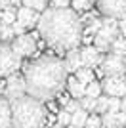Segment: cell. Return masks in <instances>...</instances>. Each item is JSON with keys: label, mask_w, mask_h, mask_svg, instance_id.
<instances>
[{"label": "cell", "mask_w": 126, "mask_h": 128, "mask_svg": "<svg viewBox=\"0 0 126 128\" xmlns=\"http://www.w3.org/2000/svg\"><path fill=\"white\" fill-rule=\"evenodd\" d=\"M74 78L80 80L82 84H90V82L94 80V71H92V69H86V67H80V69L74 73Z\"/></svg>", "instance_id": "18"}, {"label": "cell", "mask_w": 126, "mask_h": 128, "mask_svg": "<svg viewBox=\"0 0 126 128\" xmlns=\"http://www.w3.org/2000/svg\"><path fill=\"white\" fill-rule=\"evenodd\" d=\"M50 2H52V8H59V10L71 6V0H50Z\"/></svg>", "instance_id": "30"}, {"label": "cell", "mask_w": 126, "mask_h": 128, "mask_svg": "<svg viewBox=\"0 0 126 128\" xmlns=\"http://www.w3.org/2000/svg\"><path fill=\"white\" fill-rule=\"evenodd\" d=\"M25 88L27 96L38 102L52 100L67 84V71L63 61L52 56H42L25 67Z\"/></svg>", "instance_id": "2"}, {"label": "cell", "mask_w": 126, "mask_h": 128, "mask_svg": "<svg viewBox=\"0 0 126 128\" xmlns=\"http://www.w3.org/2000/svg\"><path fill=\"white\" fill-rule=\"evenodd\" d=\"M58 124L59 126H69V124H71V113L61 109V111L58 113Z\"/></svg>", "instance_id": "27"}, {"label": "cell", "mask_w": 126, "mask_h": 128, "mask_svg": "<svg viewBox=\"0 0 126 128\" xmlns=\"http://www.w3.org/2000/svg\"><path fill=\"white\" fill-rule=\"evenodd\" d=\"M101 128H107V126H103V124H101Z\"/></svg>", "instance_id": "38"}, {"label": "cell", "mask_w": 126, "mask_h": 128, "mask_svg": "<svg viewBox=\"0 0 126 128\" xmlns=\"http://www.w3.org/2000/svg\"><path fill=\"white\" fill-rule=\"evenodd\" d=\"M23 6L29 8V10H34L38 14V12H46L48 0H23Z\"/></svg>", "instance_id": "21"}, {"label": "cell", "mask_w": 126, "mask_h": 128, "mask_svg": "<svg viewBox=\"0 0 126 128\" xmlns=\"http://www.w3.org/2000/svg\"><path fill=\"white\" fill-rule=\"evenodd\" d=\"M4 96H6L8 102H16V100H19V98L27 96L25 78H23L19 73L8 76V82H6V88H4Z\"/></svg>", "instance_id": "8"}, {"label": "cell", "mask_w": 126, "mask_h": 128, "mask_svg": "<svg viewBox=\"0 0 126 128\" xmlns=\"http://www.w3.org/2000/svg\"><path fill=\"white\" fill-rule=\"evenodd\" d=\"M80 59H82V67L92 69V67H96V65H101L103 54L96 48L94 44H90V46H84V48L80 50Z\"/></svg>", "instance_id": "11"}, {"label": "cell", "mask_w": 126, "mask_h": 128, "mask_svg": "<svg viewBox=\"0 0 126 128\" xmlns=\"http://www.w3.org/2000/svg\"><path fill=\"white\" fill-rule=\"evenodd\" d=\"M63 109H65L67 113H71V115H73L74 111H78V109H80V102H76V100H71V102H69L67 105L63 107Z\"/></svg>", "instance_id": "29"}, {"label": "cell", "mask_w": 126, "mask_h": 128, "mask_svg": "<svg viewBox=\"0 0 126 128\" xmlns=\"http://www.w3.org/2000/svg\"><path fill=\"white\" fill-rule=\"evenodd\" d=\"M63 67L67 73H76V71L82 67V59H80V50H69L67 56H65V61H63Z\"/></svg>", "instance_id": "13"}, {"label": "cell", "mask_w": 126, "mask_h": 128, "mask_svg": "<svg viewBox=\"0 0 126 128\" xmlns=\"http://www.w3.org/2000/svg\"><path fill=\"white\" fill-rule=\"evenodd\" d=\"M0 21H2V17H0Z\"/></svg>", "instance_id": "40"}, {"label": "cell", "mask_w": 126, "mask_h": 128, "mask_svg": "<svg viewBox=\"0 0 126 128\" xmlns=\"http://www.w3.org/2000/svg\"><path fill=\"white\" fill-rule=\"evenodd\" d=\"M0 128H12V107L4 96H0Z\"/></svg>", "instance_id": "14"}, {"label": "cell", "mask_w": 126, "mask_h": 128, "mask_svg": "<svg viewBox=\"0 0 126 128\" xmlns=\"http://www.w3.org/2000/svg\"><path fill=\"white\" fill-rule=\"evenodd\" d=\"M48 128H63V126H59V124H54V126H48Z\"/></svg>", "instance_id": "36"}, {"label": "cell", "mask_w": 126, "mask_h": 128, "mask_svg": "<svg viewBox=\"0 0 126 128\" xmlns=\"http://www.w3.org/2000/svg\"><path fill=\"white\" fill-rule=\"evenodd\" d=\"M12 2V6H19V4H23V0H10Z\"/></svg>", "instance_id": "35"}, {"label": "cell", "mask_w": 126, "mask_h": 128, "mask_svg": "<svg viewBox=\"0 0 126 128\" xmlns=\"http://www.w3.org/2000/svg\"><path fill=\"white\" fill-rule=\"evenodd\" d=\"M14 38H16V34L12 31V27L0 23V44H10V42H14Z\"/></svg>", "instance_id": "20"}, {"label": "cell", "mask_w": 126, "mask_h": 128, "mask_svg": "<svg viewBox=\"0 0 126 128\" xmlns=\"http://www.w3.org/2000/svg\"><path fill=\"white\" fill-rule=\"evenodd\" d=\"M101 71L105 76H124L126 75V58L107 54L101 61Z\"/></svg>", "instance_id": "7"}, {"label": "cell", "mask_w": 126, "mask_h": 128, "mask_svg": "<svg viewBox=\"0 0 126 128\" xmlns=\"http://www.w3.org/2000/svg\"><path fill=\"white\" fill-rule=\"evenodd\" d=\"M69 102H71V98H67V96H59V103H61V105H63V107L67 105V103H69Z\"/></svg>", "instance_id": "33"}, {"label": "cell", "mask_w": 126, "mask_h": 128, "mask_svg": "<svg viewBox=\"0 0 126 128\" xmlns=\"http://www.w3.org/2000/svg\"><path fill=\"white\" fill-rule=\"evenodd\" d=\"M38 32L56 50H74L82 40V23L71 8H50L38 19Z\"/></svg>", "instance_id": "1"}, {"label": "cell", "mask_w": 126, "mask_h": 128, "mask_svg": "<svg viewBox=\"0 0 126 128\" xmlns=\"http://www.w3.org/2000/svg\"><path fill=\"white\" fill-rule=\"evenodd\" d=\"M122 38H124V42H126V36H122Z\"/></svg>", "instance_id": "39"}, {"label": "cell", "mask_w": 126, "mask_h": 128, "mask_svg": "<svg viewBox=\"0 0 126 128\" xmlns=\"http://www.w3.org/2000/svg\"><path fill=\"white\" fill-rule=\"evenodd\" d=\"M111 52L109 54H115V56H120V58H126V42H124V38L118 36L115 40V42L111 44Z\"/></svg>", "instance_id": "17"}, {"label": "cell", "mask_w": 126, "mask_h": 128, "mask_svg": "<svg viewBox=\"0 0 126 128\" xmlns=\"http://www.w3.org/2000/svg\"><path fill=\"white\" fill-rule=\"evenodd\" d=\"M84 128H101V117L100 115H88V120L84 124Z\"/></svg>", "instance_id": "26"}, {"label": "cell", "mask_w": 126, "mask_h": 128, "mask_svg": "<svg viewBox=\"0 0 126 128\" xmlns=\"http://www.w3.org/2000/svg\"><path fill=\"white\" fill-rule=\"evenodd\" d=\"M120 111H122V113H126V96L120 100Z\"/></svg>", "instance_id": "34"}, {"label": "cell", "mask_w": 126, "mask_h": 128, "mask_svg": "<svg viewBox=\"0 0 126 128\" xmlns=\"http://www.w3.org/2000/svg\"><path fill=\"white\" fill-rule=\"evenodd\" d=\"M12 50H14V52H16L21 59L34 56V54H36V50H38L34 34L25 32V34H21V36H16V38H14V42H12Z\"/></svg>", "instance_id": "6"}, {"label": "cell", "mask_w": 126, "mask_h": 128, "mask_svg": "<svg viewBox=\"0 0 126 128\" xmlns=\"http://www.w3.org/2000/svg\"><path fill=\"white\" fill-rule=\"evenodd\" d=\"M67 128H74V126H71V124H69V126H67Z\"/></svg>", "instance_id": "37"}, {"label": "cell", "mask_w": 126, "mask_h": 128, "mask_svg": "<svg viewBox=\"0 0 126 128\" xmlns=\"http://www.w3.org/2000/svg\"><path fill=\"white\" fill-rule=\"evenodd\" d=\"M86 98H92V100H98V98L101 96V82H96V80H92L90 84H86V94H84Z\"/></svg>", "instance_id": "19"}, {"label": "cell", "mask_w": 126, "mask_h": 128, "mask_svg": "<svg viewBox=\"0 0 126 128\" xmlns=\"http://www.w3.org/2000/svg\"><path fill=\"white\" fill-rule=\"evenodd\" d=\"M12 107V128H44L46 109L42 102L31 96H23L16 102H10Z\"/></svg>", "instance_id": "3"}, {"label": "cell", "mask_w": 126, "mask_h": 128, "mask_svg": "<svg viewBox=\"0 0 126 128\" xmlns=\"http://www.w3.org/2000/svg\"><path fill=\"white\" fill-rule=\"evenodd\" d=\"M88 115H90V113H86L84 109L74 111L73 115H71V126H74V128H84V124H86V120H88Z\"/></svg>", "instance_id": "16"}, {"label": "cell", "mask_w": 126, "mask_h": 128, "mask_svg": "<svg viewBox=\"0 0 126 128\" xmlns=\"http://www.w3.org/2000/svg\"><path fill=\"white\" fill-rule=\"evenodd\" d=\"M67 90H69V94H71L73 100L80 102L84 98V94H86V84H82L80 80H76L73 76V78H67Z\"/></svg>", "instance_id": "15"}, {"label": "cell", "mask_w": 126, "mask_h": 128, "mask_svg": "<svg viewBox=\"0 0 126 128\" xmlns=\"http://www.w3.org/2000/svg\"><path fill=\"white\" fill-rule=\"evenodd\" d=\"M101 92L107 94V98H122L126 96V76H105L101 82Z\"/></svg>", "instance_id": "9"}, {"label": "cell", "mask_w": 126, "mask_h": 128, "mask_svg": "<svg viewBox=\"0 0 126 128\" xmlns=\"http://www.w3.org/2000/svg\"><path fill=\"white\" fill-rule=\"evenodd\" d=\"M80 109H84L86 113H94V109H96V100L84 96L82 100H80Z\"/></svg>", "instance_id": "25"}, {"label": "cell", "mask_w": 126, "mask_h": 128, "mask_svg": "<svg viewBox=\"0 0 126 128\" xmlns=\"http://www.w3.org/2000/svg\"><path fill=\"white\" fill-rule=\"evenodd\" d=\"M107 109H109V98H107V96H100L98 100H96V109H94V113H100V117H101V115H105V113H107Z\"/></svg>", "instance_id": "24"}, {"label": "cell", "mask_w": 126, "mask_h": 128, "mask_svg": "<svg viewBox=\"0 0 126 128\" xmlns=\"http://www.w3.org/2000/svg\"><path fill=\"white\" fill-rule=\"evenodd\" d=\"M71 10L73 12H80V14H86V12H90V8H92V0H71Z\"/></svg>", "instance_id": "22"}, {"label": "cell", "mask_w": 126, "mask_h": 128, "mask_svg": "<svg viewBox=\"0 0 126 128\" xmlns=\"http://www.w3.org/2000/svg\"><path fill=\"white\" fill-rule=\"evenodd\" d=\"M38 19H40V16H38L34 10H29V8H25V6L17 10V19H16V21L19 23L25 31H27V29H32V27L38 23Z\"/></svg>", "instance_id": "12"}, {"label": "cell", "mask_w": 126, "mask_h": 128, "mask_svg": "<svg viewBox=\"0 0 126 128\" xmlns=\"http://www.w3.org/2000/svg\"><path fill=\"white\" fill-rule=\"evenodd\" d=\"M118 31L122 32V36H126V17L124 19H118Z\"/></svg>", "instance_id": "32"}, {"label": "cell", "mask_w": 126, "mask_h": 128, "mask_svg": "<svg viewBox=\"0 0 126 128\" xmlns=\"http://www.w3.org/2000/svg\"><path fill=\"white\" fill-rule=\"evenodd\" d=\"M98 8L105 17L124 19L126 17V0H98Z\"/></svg>", "instance_id": "10"}, {"label": "cell", "mask_w": 126, "mask_h": 128, "mask_svg": "<svg viewBox=\"0 0 126 128\" xmlns=\"http://www.w3.org/2000/svg\"><path fill=\"white\" fill-rule=\"evenodd\" d=\"M0 17H2V25H14V23H16V19H17V12L14 10V8H10V10H6V12H2V14H0Z\"/></svg>", "instance_id": "23"}, {"label": "cell", "mask_w": 126, "mask_h": 128, "mask_svg": "<svg viewBox=\"0 0 126 128\" xmlns=\"http://www.w3.org/2000/svg\"><path fill=\"white\" fill-rule=\"evenodd\" d=\"M101 21H103V27L94 34V46L103 54L111 48V44L115 42L116 38L120 36V31H118V21L113 19V17H103Z\"/></svg>", "instance_id": "4"}, {"label": "cell", "mask_w": 126, "mask_h": 128, "mask_svg": "<svg viewBox=\"0 0 126 128\" xmlns=\"http://www.w3.org/2000/svg\"><path fill=\"white\" fill-rule=\"evenodd\" d=\"M21 67V58L12 50V44H0V75H16Z\"/></svg>", "instance_id": "5"}, {"label": "cell", "mask_w": 126, "mask_h": 128, "mask_svg": "<svg viewBox=\"0 0 126 128\" xmlns=\"http://www.w3.org/2000/svg\"><path fill=\"white\" fill-rule=\"evenodd\" d=\"M120 111V100L118 98H109V109L107 113H118Z\"/></svg>", "instance_id": "28"}, {"label": "cell", "mask_w": 126, "mask_h": 128, "mask_svg": "<svg viewBox=\"0 0 126 128\" xmlns=\"http://www.w3.org/2000/svg\"><path fill=\"white\" fill-rule=\"evenodd\" d=\"M10 8H12V2H10V0H0V14L6 12V10H10Z\"/></svg>", "instance_id": "31"}]
</instances>
